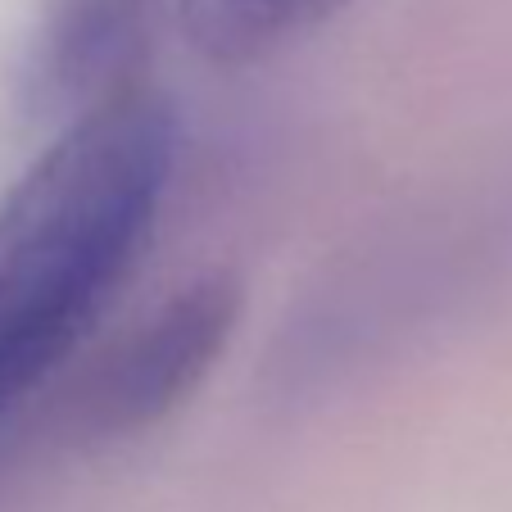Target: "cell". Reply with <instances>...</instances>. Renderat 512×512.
<instances>
[{
  "label": "cell",
  "instance_id": "obj_4",
  "mask_svg": "<svg viewBox=\"0 0 512 512\" xmlns=\"http://www.w3.org/2000/svg\"><path fill=\"white\" fill-rule=\"evenodd\" d=\"M349 0H173V19L200 59L245 68L309 37Z\"/></svg>",
  "mask_w": 512,
  "mask_h": 512
},
{
  "label": "cell",
  "instance_id": "obj_1",
  "mask_svg": "<svg viewBox=\"0 0 512 512\" xmlns=\"http://www.w3.org/2000/svg\"><path fill=\"white\" fill-rule=\"evenodd\" d=\"M177 164L150 91L73 118L0 200V417L100 322L155 232Z\"/></svg>",
  "mask_w": 512,
  "mask_h": 512
},
{
  "label": "cell",
  "instance_id": "obj_3",
  "mask_svg": "<svg viewBox=\"0 0 512 512\" xmlns=\"http://www.w3.org/2000/svg\"><path fill=\"white\" fill-rule=\"evenodd\" d=\"M173 0H46L28 46L32 105L59 127L136 96Z\"/></svg>",
  "mask_w": 512,
  "mask_h": 512
},
{
  "label": "cell",
  "instance_id": "obj_2",
  "mask_svg": "<svg viewBox=\"0 0 512 512\" xmlns=\"http://www.w3.org/2000/svg\"><path fill=\"white\" fill-rule=\"evenodd\" d=\"M236 322L241 286L227 272L177 286L91 368L73 408V431L87 440H132L173 417L218 368Z\"/></svg>",
  "mask_w": 512,
  "mask_h": 512
}]
</instances>
